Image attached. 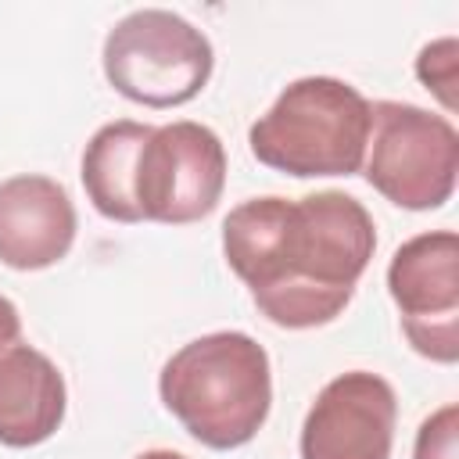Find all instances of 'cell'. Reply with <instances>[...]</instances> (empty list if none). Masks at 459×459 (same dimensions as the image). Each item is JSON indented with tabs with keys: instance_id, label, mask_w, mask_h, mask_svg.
Masks as SVG:
<instances>
[{
	"instance_id": "cell-1",
	"label": "cell",
	"mask_w": 459,
	"mask_h": 459,
	"mask_svg": "<svg viewBox=\"0 0 459 459\" xmlns=\"http://www.w3.org/2000/svg\"><path fill=\"white\" fill-rule=\"evenodd\" d=\"M377 251L373 215L341 190L251 197L222 222V255L258 312L287 330L333 323Z\"/></svg>"
},
{
	"instance_id": "cell-10",
	"label": "cell",
	"mask_w": 459,
	"mask_h": 459,
	"mask_svg": "<svg viewBox=\"0 0 459 459\" xmlns=\"http://www.w3.org/2000/svg\"><path fill=\"white\" fill-rule=\"evenodd\" d=\"M65 405V377L43 351L14 344L0 355V445H43L61 427Z\"/></svg>"
},
{
	"instance_id": "cell-6",
	"label": "cell",
	"mask_w": 459,
	"mask_h": 459,
	"mask_svg": "<svg viewBox=\"0 0 459 459\" xmlns=\"http://www.w3.org/2000/svg\"><path fill=\"white\" fill-rule=\"evenodd\" d=\"M226 186V147L201 122L154 126L136 158L133 197L140 219L186 226L215 212Z\"/></svg>"
},
{
	"instance_id": "cell-2",
	"label": "cell",
	"mask_w": 459,
	"mask_h": 459,
	"mask_svg": "<svg viewBox=\"0 0 459 459\" xmlns=\"http://www.w3.org/2000/svg\"><path fill=\"white\" fill-rule=\"evenodd\" d=\"M158 394L194 441L215 452L240 448L262 430L273 405L269 355L251 333H204L161 366Z\"/></svg>"
},
{
	"instance_id": "cell-9",
	"label": "cell",
	"mask_w": 459,
	"mask_h": 459,
	"mask_svg": "<svg viewBox=\"0 0 459 459\" xmlns=\"http://www.w3.org/2000/svg\"><path fill=\"white\" fill-rule=\"evenodd\" d=\"M75 240V204L50 176H11L0 183V262L18 273L57 265Z\"/></svg>"
},
{
	"instance_id": "cell-14",
	"label": "cell",
	"mask_w": 459,
	"mask_h": 459,
	"mask_svg": "<svg viewBox=\"0 0 459 459\" xmlns=\"http://www.w3.org/2000/svg\"><path fill=\"white\" fill-rule=\"evenodd\" d=\"M18 337H22V316H18L14 301L0 294V355H4L7 348H14Z\"/></svg>"
},
{
	"instance_id": "cell-7",
	"label": "cell",
	"mask_w": 459,
	"mask_h": 459,
	"mask_svg": "<svg viewBox=\"0 0 459 459\" xmlns=\"http://www.w3.org/2000/svg\"><path fill=\"white\" fill-rule=\"evenodd\" d=\"M387 290L402 312V330L430 362L459 359V237L430 230L405 240L387 265Z\"/></svg>"
},
{
	"instance_id": "cell-3",
	"label": "cell",
	"mask_w": 459,
	"mask_h": 459,
	"mask_svg": "<svg viewBox=\"0 0 459 459\" xmlns=\"http://www.w3.org/2000/svg\"><path fill=\"white\" fill-rule=\"evenodd\" d=\"M369 100L344 79L305 75L251 122V154L287 176H355L369 143Z\"/></svg>"
},
{
	"instance_id": "cell-12",
	"label": "cell",
	"mask_w": 459,
	"mask_h": 459,
	"mask_svg": "<svg viewBox=\"0 0 459 459\" xmlns=\"http://www.w3.org/2000/svg\"><path fill=\"white\" fill-rule=\"evenodd\" d=\"M416 79L445 104V111H455V82H459V43L455 36H441L427 43L416 57Z\"/></svg>"
},
{
	"instance_id": "cell-8",
	"label": "cell",
	"mask_w": 459,
	"mask_h": 459,
	"mask_svg": "<svg viewBox=\"0 0 459 459\" xmlns=\"http://www.w3.org/2000/svg\"><path fill=\"white\" fill-rule=\"evenodd\" d=\"M394 423V387L369 369H348L316 394L301 423V459H391Z\"/></svg>"
},
{
	"instance_id": "cell-13",
	"label": "cell",
	"mask_w": 459,
	"mask_h": 459,
	"mask_svg": "<svg viewBox=\"0 0 459 459\" xmlns=\"http://www.w3.org/2000/svg\"><path fill=\"white\" fill-rule=\"evenodd\" d=\"M455 441H459V405L448 402L420 423L412 459H455Z\"/></svg>"
},
{
	"instance_id": "cell-15",
	"label": "cell",
	"mask_w": 459,
	"mask_h": 459,
	"mask_svg": "<svg viewBox=\"0 0 459 459\" xmlns=\"http://www.w3.org/2000/svg\"><path fill=\"white\" fill-rule=\"evenodd\" d=\"M136 459H186V455L169 452V448H151V452H143V455H136Z\"/></svg>"
},
{
	"instance_id": "cell-5",
	"label": "cell",
	"mask_w": 459,
	"mask_h": 459,
	"mask_svg": "<svg viewBox=\"0 0 459 459\" xmlns=\"http://www.w3.org/2000/svg\"><path fill=\"white\" fill-rule=\"evenodd\" d=\"M366 179L391 204L409 212L441 208L455 190L459 133L445 115L402 100L369 104Z\"/></svg>"
},
{
	"instance_id": "cell-4",
	"label": "cell",
	"mask_w": 459,
	"mask_h": 459,
	"mask_svg": "<svg viewBox=\"0 0 459 459\" xmlns=\"http://www.w3.org/2000/svg\"><path fill=\"white\" fill-rule=\"evenodd\" d=\"M100 61L108 82L126 100L143 108H179L208 86L215 50L183 14L143 7L115 22Z\"/></svg>"
},
{
	"instance_id": "cell-11",
	"label": "cell",
	"mask_w": 459,
	"mask_h": 459,
	"mask_svg": "<svg viewBox=\"0 0 459 459\" xmlns=\"http://www.w3.org/2000/svg\"><path fill=\"white\" fill-rule=\"evenodd\" d=\"M154 126L147 122H133V118H118L100 126L86 151H82V186L90 204L111 219V222H143L136 197H133V176H136V158L140 147L147 143Z\"/></svg>"
}]
</instances>
